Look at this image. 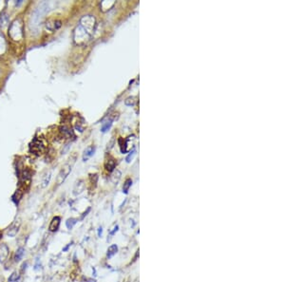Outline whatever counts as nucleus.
<instances>
[{"label": "nucleus", "instance_id": "nucleus-18", "mask_svg": "<svg viewBox=\"0 0 285 282\" xmlns=\"http://www.w3.org/2000/svg\"><path fill=\"white\" fill-rule=\"evenodd\" d=\"M18 280H19V274H18L17 272H14V273H12V274L10 275L9 279H8L9 282H17Z\"/></svg>", "mask_w": 285, "mask_h": 282}, {"label": "nucleus", "instance_id": "nucleus-14", "mask_svg": "<svg viewBox=\"0 0 285 282\" xmlns=\"http://www.w3.org/2000/svg\"><path fill=\"white\" fill-rule=\"evenodd\" d=\"M50 179H51V173H50V172H48L46 175L43 177V179H42V185H41V186H42L43 188H45L47 185H49Z\"/></svg>", "mask_w": 285, "mask_h": 282}, {"label": "nucleus", "instance_id": "nucleus-15", "mask_svg": "<svg viewBox=\"0 0 285 282\" xmlns=\"http://www.w3.org/2000/svg\"><path fill=\"white\" fill-rule=\"evenodd\" d=\"M105 166H106V169L107 170L108 172H111V171H113V170H114V168H115V162H114V160L110 159V160L107 161V162H106Z\"/></svg>", "mask_w": 285, "mask_h": 282}, {"label": "nucleus", "instance_id": "nucleus-16", "mask_svg": "<svg viewBox=\"0 0 285 282\" xmlns=\"http://www.w3.org/2000/svg\"><path fill=\"white\" fill-rule=\"evenodd\" d=\"M131 184H132L131 179H127L125 181V183H124V186H123V192H124L125 194H127L128 193V189H129V187L131 186Z\"/></svg>", "mask_w": 285, "mask_h": 282}, {"label": "nucleus", "instance_id": "nucleus-9", "mask_svg": "<svg viewBox=\"0 0 285 282\" xmlns=\"http://www.w3.org/2000/svg\"><path fill=\"white\" fill-rule=\"evenodd\" d=\"M18 230H19V224L17 225V222H14V223L11 224V226L8 229L7 235L11 238H14V237H15V235L17 234Z\"/></svg>", "mask_w": 285, "mask_h": 282}, {"label": "nucleus", "instance_id": "nucleus-6", "mask_svg": "<svg viewBox=\"0 0 285 282\" xmlns=\"http://www.w3.org/2000/svg\"><path fill=\"white\" fill-rule=\"evenodd\" d=\"M60 221H61V219L59 217H54L50 221V226H49V230L50 232H57L58 229H59V226H60Z\"/></svg>", "mask_w": 285, "mask_h": 282}, {"label": "nucleus", "instance_id": "nucleus-2", "mask_svg": "<svg viewBox=\"0 0 285 282\" xmlns=\"http://www.w3.org/2000/svg\"><path fill=\"white\" fill-rule=\"evenodd\" d=\"M94 25H95V19L91 15L84 16L81 19V25L80 26L88 32V34L89 36H90V34H91V32L94 29Z\"/></svg>", "mask_w": 285, "mask_h": 282}, {"label": "nucleus", "instance_id": "nucleus-12", "mask_svg": "<svg viewBox=\"0 0 285 282\" xmlns=\"http://www.w3.org/2000/svg\"><path fill=\"white\" fill-rule=\"evenodd\" d=\"M24 253H25V249H24L23 247L18 248L17 250H16V252H15V255H14V260H15L16 262L20 261V260L22 259V258H23Z\"/></svg>", "mask_w": 285, "mask_h": 282}, {"label": "nucleus", "instance_id": "nucleus-19", "mask_svg": "<svg viewBox=\"0 0 285 282\" xmlns=\"http://www.w3.org/2000/svg\"><path fill=\"white\" fill-rule=\"evenodd\" d=\"M111 124H112V121L110 120V121H108V122H107L104 126L102 127V129H101V131L102 132H106L107 130H108L109 128H110V127H111Z\"/></svg>", "mask_w": 285, "mask_h": 282}, {"label": "nucleus", "instance_id": "nucleus-13", "mask_svg": "<svg viewBox=\"0 0 285 282\" xmlns=\"http://www.w3.org/2000/svg\"><path fill=\"white\" fill-rule=\"evenodd\" d=\"M22 196H23V191L21 188H19L18 190H16V192L14 194V196H12V200H14L16 204H18V202L21 200Z\"/></svg>", "mask_w": 285, "mask_h": 282}, {"label": "nucleus", "instance_id": "nucleus-1", "mask_svg": "<svg viewBox=\"0 0 285 282\" xmlns=\"http://www.w3.org/2000/svg\"><path fill=\"white\" fill-rule=\"evenodd\" d=\"M49 10H50V3L49 2H43L40 4L39 7L34 11V12L31 15L30 25L32 26V28H37L38 26H39L44 15L49 11Z\"/></svg>", "mask_w": 285, "mask_h": 282}, {"label": "nucleus", "instance_id": "nucleus-7", "mask_svg": "<svg viewBox=\"0 0 285 282\" xmlns=\"http://www.w3.org/2000/svg\"><path fill=\"white\" fill-rule=\"evenodd\" d=\"M9 252L10 250L7 245L3 243L0 245V262H4L6 260L9 255Z\"/></svg>", "mask_w": 285, "mask_h": 282}, {"label": "nucleus", "instance_id": "nucleus-5", "mask_svg": "<svg viewBox=\"0 0 285 282\" xmlns=\"http://www.w3.org/2000/svg\"><path fill=\"white\" fill-rule=\"evenodd\" d=\"M71 167H72V165H70L69 162L66 163L61 169V171L58 174L57 177V183L58 184H61V183L66 180V178L69 176V174L71 172Z\"/></svg>", "mask_w": 285, "mask_h": 282}, {"label": "nucleus", "instance_id": "nucleus-3", "mask_svg": "<svg viewBox=\"0 0 285 282\" xmlns=\"http://www.w3.org/2000/svg\"><path fill=\"white\" fill-rule=\"evenodd\" d=\"M30 151L32 152L34 154L39 156L41 154H43V152L45 151V145L43 143V142L39 139H35L30 143Z\"/></svg>", "mask_w": 285, "mask_h": 282}, {"label": "nucleus", "instance_id": "nucleus-22", "mask_svg": "<svg viewBox=\"0 0 285 282\" xmlns=\"http://www.w3.org/2000/svg\"><path fill=\"white\" fill-rule=\"evenodd\" d=\"M134 154H135V150H133V151L131 152V154H129V156L126 158V162H130V159L132 158V156H134Z\"/></svg>", "mask_w": 285, "mask_h": 282}, {"label": "nucleus", "instance_id": "nucleus-24", "mask_svg": "<svg viewBox=\"0 0 285 282\" xmlns=\"http://www.w3.org/2000/svg\"><path fill=\"white\" fill-rule=\"evenodd\" d=\"M102 234H103V228L99 227L98 228V236H99V237H102Z\"/></svg>", "mask_w": 285, "mask_h": 282}, {"label": "nucleus", "instance_id": "nucleus-27", "mask_svg": "<svg viewBox=\"0 0 285 282\" xmlns=\"http://www.w3.org/2000/svg\"><path fill=\"white\" fill-rule=\"evenodd\" d=\"M135 282H138V281H137V280H136V281H135Z\"/></svg>", "mask_w": 285, "mask_h": 282}, {"label": "nucleus", "instance_id": "nucleus-25", "mask_svg": "<svg viewBox=\"0 0 285 282\" xmlns=\"http://www.w3.org/2000/svg\"><path fill=\"white\" fill-rule=\"evenodd\" d=\"M70 245H71V244L69 243V245H68V246H67L66 248H64V249H63V251H67V250H68V249H69V247Z\"/></svg>", "mask_w": 285, "mask_h": 282}, {"label": "nucleus", "instance_id": "nucleus-17", "mask_svg": "<svg viewBox=\"0 0 285 282\" xmlns=\"http://www.w3.org/2000/svg\"><path fill=\"white\" fill-rule=\"evenodd\" d=\"M76 222H77V220L76 219H73V218H70V219H69L67 221H66V225H67V227H68V229H72L73 228V226L76 224Z\"/></svg>", "mask_w": 285, "mask_h": 282}, {"label": "nucleus", "instance_id": "nucleus-11", "mask_svg": "<svg viewBox=\"0 0 285 282\" xmlns=\"http://www.w3.org/2000/svg\"><path fill=\"white\" fill-rule=\"evenodd\" d=\"M117 252H118V246L116 244H112L111 246H109L107 249V258H111L114 255H116Z\"/></svg>", "mask_w": 285, "mask_h": 282}, {"label": "nucleus", "instance_id": "nucleus-26", "mask_svg": "<svg viewBox=\"0 0 285 282\" xmlns=\"http://www.w3.org/2000/svg\"><path fill=\"white\" fill-rule=\"evenodd\" d=\"M2 236H3V233H2V231H0V239H2Z\"/></svg>", "mask_w": 285, "mask_h": 282}, {"label": "nucleus", "instance_id": "nucleus-23", "mask_svg": "<svg viewBox=\"0 0 285 282\" xmlns=\"http://www.w3.org/2000/svg\"><path fill=\"white\" fill-rule=\"evenodd\" d=\"M118 228H119V227H118V225H116V226L113 228V230H112V231H110V235H111V236H113L116 232L118 231Z\"/></svg>", "mask_w": 285, "mask_h": 282}, {"label": "nucleus", "instance_id": "nucleus-10", "mask_svg": "<svg viewBox=\"0 0 285 282\" xmlns=\"http://www.w3.org/2000/svg\"><path fill=\"white\" fill-rule=\"evenodd\" d=\"M60 131H61V133L63 134V136H65L66 138H70V137L74 136L72 129L69 128V127H66V126L61 127H60Z\"/></svg>", "mask_w": 285, "mask_h": 282}, {"label": "nucleus", "instance_id": "nucleus-8", "mask_svg": "<svg viewBox=\"0 0 285 282\" xmlns=\"http://www.w3.org/2000/svg\"><path fill=\"white\" fill-rule=\"evenodd\" d=\"M95 152V147L94 146H88V148L85 149V151H84V154H83V161L84 162H87L90 157L93 156Z\"/></svg>", "mask_w": 285, "mask_h": 282}, {"label": "nucleus", "instance_id": "nucleus-4", "mask_svg": "<svg viewBox=\"0 0 285 282\" xmlns=\"http://www.w3.org/2000/svg\"><path fill=\"white\" fill-rule=\"evenodd\" d=\"M9 34L11 36L14 40H18L19 38L22 36V29H21V24L19 21H15L14 24L11 25V30L9 31Z\"/></svg>", "mask_w": 285, "mask_h": 282}, {"label": "nucleus", "instance_id": "nucleus-21", "mask_svg": "<svg viewBox=\"0 0 285 282\" xmlns=\"http://www.w3.org/2000/svg\"><path fill=\"white\" fill-rule=\"evenodd\" d=\"M61 27V21L57 20V21H54V30H57Z\"/></svg>", "mask_w": 285, "mask_h": 282}, {"label": "nucleus", "instance_id": "nucleus-20", "mask_svg": "<svg viewBox=\"0 0 285 282\" xmlns=\"http://www.w3.org/2000/svg\"><path fill=\"white\" fill-rule=\"evenodd\" d=\"M135 98L134 97H129V98H127V99L126 100V106H133V104H135Z\"/></svg>", "mask_w": 285, "mask_h": 282}]
</instances>
